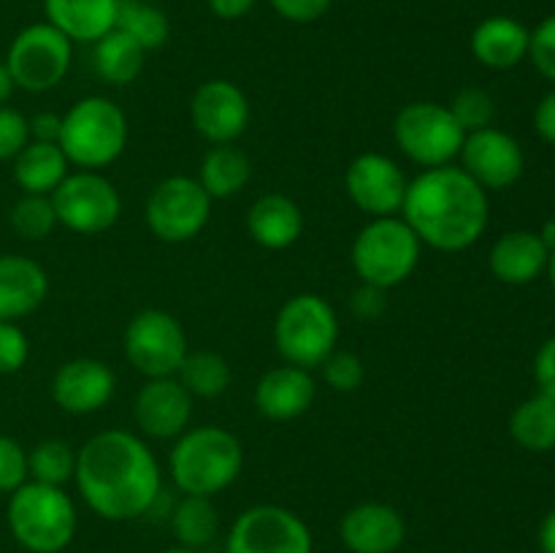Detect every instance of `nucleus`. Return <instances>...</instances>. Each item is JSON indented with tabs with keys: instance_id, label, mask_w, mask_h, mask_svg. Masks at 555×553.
<instances>
[{
	"instance_id": "4c0bfd02",
	"label": "nucleus",
	"mask_w": 555,
	"mask_h": 553,
	"mask_svg": "<svg viewBox=\"0 0 555 553\" xmlns=\"http://www.w3.org/2000/svg\"><path fill=\"white\" fill-rule=\"evenodd\" d=\"M30 141V123L22 112L0 106V163L14 160Z\"/></svg>"
},
{
	"instance_id": "393cba45",
	"label": "nucleus",
	"mask_w": 555,
	"mask_h": 553,
	"mask_svg": "<svg viewBox=\"0 0 555 553\" xmlns=\"http://www.w3.org/2000/svg\"><path fill=\"white\" fill-rule=\"evenodd\" d=\"M119 0H43L47 22L65 38L95 43L114 30Z\"/></svg>"
},
{
	"instance_id": "f8f14e48",
	"label": "nucleus",
	"mask_w": 555,
	"mask_h": 553,
	"mask_svg": "<svg viewBox=\"0 0 555 553\" xmlns=\"http://www.w3.org/2000/svg\"><path fill=\"white\" fill-rule=\"evenodd\" d=\"M49 198H52L60 226L81 233V236L108 231L122 211L119 190L101 171H81L79 168L76 173H68Z\"/></svg>"
},
{
	"instance_id": "8fccbe9b",
	"label": "nucleus",
	"mask_w": 555,
	"mask_h": 553,
	"mask_svg": "<svg viewBox=\"0 0 555 553\" xmlns=\"http://www.w3.org/2000/svg\"><path fill=\"white\" fill-rule=\"evenodd\" d=\"M537 233H540V239L545 242V247L553 253L555 249V220H547L545 226H542V231H537Z\"/></svg>"
},
{
	"instance_id": "dca6fc26",
	"label": "nucleus",
	"mask_w": 555,
	"mask_h": 553,
	"mask_svg": "<svg viewBox=\"0 0 555 553\" xmlns=\"http://www.w3.org/2000/svg\"><path fill=\"white\" fill-rule=\"evenodd\" d=\"M249 101L238 85L228 79H209L198 85L190 101V119L201 139L215 144H236L238 136L247 130Z\"/></svg>"
},
{
	"instance_id": "ea45409f",
	"label": "nucleus",
	"mask_w": 555,
	"mask_h": 553,
	"mask_svg": "<svg viewBox=\"0 0 555 553\" xmlns=\"http://www.w3.org/2000/svg\"><path fill=\"white\" fill-rule=\"evenodd\" d=\"M529 60L545 79L555 81V14L531 30Z\"/></svg>"
},
{
	"instance_id": "20e7f679",
	"label": "nucleus",
	"mask_w": 555,
	"mask_h": 553,
	"mask_svg": "<svg viewBox=\"0 0 555 553\" xmlns=\"http://www.w3.org/2000/svg\"><path fill=\"white\" fill-rule=\"evenodd\" d=\"M5 520L25 551L60 553L74 542L79 515L76 504L60 486L27 480L16 488L5 507Z\"/></svg>"
},
{
	"instance_id": "2f4dec72",
	"label": "nucleus",
	"mask_w": 555,
	"mask_h": 553,
	"mask_svg": "<svg viewBox=\"0 0 555 553\" xmlns=\"http://www.w3.org/2000/svg\"><path fill=\"white\" fill-rule=\"evenodd\" d=\"M217 529H220V515H217L211 499L182 493L171 513V531L179 545L198 551L215 540Z\"/></svg>"
},
{
	"instance_id": "a18cd8bd",
	"label": "nucleus",
	"mask_w": 555,
	"mask_h": 553,
	"mask_svg": "<svg viewBox=\"0 0 555 553\" xmlns=\"http://www.w3.org/2000/svg\"><path fill=\"white\" fill-rule=\"evenodd\" d=\"M30 123V139L33 141H54L57 144L60 139V125H63V117L54 112H41L36 114L33 119H27Z\"/></svg>"
},
{
	"instance_id": "864d4df0",
	"label": "nucleus",
	"mask_w": 555,
	"mask_h": 553,
	"mask_svg": "<svg viewBox=\"0 0 555 553\" xmlns=\"http://www.w3.org/2000/svg\"><path fill=\"white\" fill-rule=\"evenodd\" d=\"M152 3H155V0H152Z\"/></svg>"
},
{
	"instance_id": "de8ad7c7",
	"label": "nucleus",
	"mask_w": 555,
	"mask_h": 553,
	"mask_svg": "<svg viewBox=\"0 0 555 553\" xmlns=\"http://www.w3.org/2000/svg\"><path fill=\"white\" fill-rule=\"evenodd\" d=\"M540 548L542 553H555V507L545 515L540 526Z\"/></svg>"
},
{
	"instance_id": "79ce46f5",
	"label": "nucleus",
	"mask_w": 555,
	"mask_h": 553,
	"mask_svg": "<svg viewBox=\"0 0 555 553\" xmlns=\"http://www.w3.org/2000/svg\"><path fill=\"white\" fill-rule=\"evenodd\" d=\"M385 293L388 291H383V287L361 282L350 296L352 314H356L358 320H377L379 314L385 312V307H388V296H385Z\"/></svg>"
},
{
	"instance_id": "a211bd4d",
	"label": "nucleus",
	"mask_w": 555,
	"mask_h": 553,
	"mask_svg": "<svg viewBox=\"0 0 555 553\" xmlns=\"http://www.w3.org/2000/svg\"><path fill=\"white\" fill-rule=\"evenodd\" d=\"M117 377L98 358H70L54 372L52 399L68 415H92L112 401Z\"/></svg>"
},
{
	"instance_id": "72a5a7b5",
	"label": "nucleus",
	"mask_w": 555,
	"mask_h": 553,
	"mask_svg": "<svg viewBox=\"0 0 555 553\" xmlns=\"http://www.w3.org/2000/svg\"><path fill=\"white\" fill-rule=\"evenodd\" d=\"M57 215L49 195H22L11 209V228L25 242H43L57 228Z\"/></svg>"
},
{
	"instance_id": "09e8293b",
	"label": "nucleus",
	"mask_w": 555,
	"mask_h": 553,
	"mask_svg": "<svg viewBox=\"0 0 555 553\" xmlns=\"http://www.w3.org/2000/svg\"><path fill=\"white\" fill-rule=\"evenodd\" d=\"M16 90L14 85V76H11L9 65H5V60H0V106H5V101L11 98V92Z\"/></svg>"
},
{
	"instance_id": "bb28decb",
	"label": "nucleus",
	"mask_w": 555,
	"mask_h": 553,
	"mask_svg": "<svg viewBox=\"0 0 555 553\" xmlns=\"http://www.w3.org/2000/svg\"><path fill=\"white\" fill-rule=\"evenodd\" d=\"M253 179V163L236 144H215L201 160L198 182L211 201L242 193Z\"/></svg>"
},
{
	"instance_id": "423d86ee",
	"label": "nucleus",
	"mask_w": 555,
	"mask_h": 553,
	"mask_svg": "<svg viewBox=\"0 0 555 553\" xmlns=\"http://www.w3.org/2000/svg\"><path fill=\"white\" fill-rule=\"evenodd\" d=\"M421 249L423 242L404 217H372V222L358 231L350 260L358 280L390 291L410 280L421 263Z\"/></svg>"
},
{
	"instance_id": "4be33fe9",
	"label": "nucleus",
	"mask_w": 555,
	"mask_h": 553,
	"mask_svg": "<svg viewBox=\"0 0 555 553\" xmlns=\"http://www.w3.org/2000/svg\"><path fill=\"white\" fill-rule=\"evenodd\" d=\"M531 30L513 16H488L472 33V54L491 70H509L529 57Z\"/></svg>"
},
{
	"instance_id": "473e14b6",
	"label": "nucleus",
	"mask_w": 555,
	"mask_h": 553,
	"mask_svg": "<svg viewBox=\"0 0 555 553\" xmlns=\"http://www.w3.org/2000/svg\"><path fill=\"white\" fill-rule=\"evenodd\" d=\"M76 450L63 439H43L36 448L27 450V475L36 483L60 486L74 480Z\"/></svg>"
},
{
	"instance_id": "cd10ccee",
	"label": "nucleus",
	"mask_w": 555,
	"mask_h": 553,
	"mask_svg": "<svg viewBox=\"0 0 555 553\" xmlns=\"http://www.w3.org/2000/svg\"><path fill=\"white\" fill-rule=\"evenodd\" d=\"M146 52L125 33L112 30L92 43V65L95 74L112 87H128L141 76Z\"/></svg>"
},
{
	"instance_id": "c9c22d12",
	"label": "nucleus",
	"mask_w": 555,
	"mask_h": 553,
	"mask_svg": "<svg viewBox=\"0 0 555 553\" xmlns=\"http://www.w3.org/2000/svg\"><path fill=\"white\" fill-rule=\"evenodd\" d=\"M323 380L331 390H339V394H352L363 385V377H366V366H363L361 356H356L352 350H339L336 347L323 363Z\"/></svg>"
},
{
	"instance_id": "412c9836",
	"label": "nucleus",
	"mask_w": 555,
	"mask_h": 553,
	"mask_svg": "<svg viewBox=\"0 0 555 553\" xmlns=\"http://www.w3.org/2000/svg\"><path fill=\"white\" fill-rule=\"evenodd\" d=\"M49 293V276L38 260L0 255V320H20L36 312Z\"/></svg>"
},
{
	"instance_id": "4468645a",
	"label": "nucleus",
	"mask_w": 555,
	"mask_h": 553,
	"mask_svg": "<svg viewBox=\"0 0 555 553\" xmlns=\"http://www.w3.org/2000/svg\"><path fill=\"white\" fill-rule=\"evenodd\" d=\"M345 188L352 204L369 217H393L401 215L410 179L393 157L363 152L347 166Z\"/></svg>"
},
{
	"instance_id": "6e6552de",
	"label": "nucleus",
	"mask_w": 555,
	"mask_h": 553,
	"mask_svg": "<svg viewBox=\"0 0 555 553\" xmlns=\"http://www.w3.org/2000/svg\"><path fill=\"white\" fill-rule=\"evenodd\" d=\"M464 139L466 133L453 112L437 101L406 103L393 119L396 146L423 168L450 166L461 155Z\"/></svg>"
},
{
	"instance_id": "603ef678",
	"label": "nucleus",
	"mask_w": 555,
	"mask_h": 553,
	"mask_svg": "<svg viewBox=\"0 0 555 553\" xmlns=\"http://www.w3.org/2000/svg\"><path fill=\"white\" fill-rule=\"evenodd\" d=\"M163 553H198V551H193V548H168V551H163Z\"/></svg>"
},
{
	"instance_id": "a878e982",
	"label": "nucleus",
	"mask_w": 555,
	"mask_h": 553,
	"mask_svg": "<svg viewBox=\"0 0 555 553\" xmlns=\"http://www.w3.org/2000/svg\"><path fill=\"white\" fill-rule=\"evenodd\" d=\"M68 157L54 141H27L14 157V179L27 195H52L68 177Z\"/></svg>"
},
{
	"instance_id": "58836bf2",
	"label": "nucleus",
	"mask_w": 555,
	"mask_h": 553,
	"mask_svg": "<svg viewBox=\"0 0 555 553\" xmlns=\"http://www.w3.org/2000/svg\"><path fill=\"white\" fill-rule=\"evenodd\" d=\"M30 356L25 331L11 320H0V374L20 372Z\"/></svg>"
},
{
	"instance_id": "39448f33",
	"label": "nucleus",
	"mask_w": 555,
	"mask_h": 553,
	"mask_svg": "<svg viewBox=\"0 0 555 553\" xmlns=\"http://www.w3.org/2000/svg\"><path fill=\"white\" fill-rule=\"evenodd\" d=\"M57 144L70 166L101 171L128 146V117L108 98L87 95L63 114Z\"/></svg>"
},
{
	"instance_id": "2eb2a0df",
	"label": "nucleus",
	"mask_w": 555,
	"mask_h": 553,
	"mask_svg": "<svg viewBox=\"0 0 555 553\" xmlns=\"http://www.w3.org/2000/svg\"><path fill=\"white\" fill-rule=\"evenodd\" d=\"M461 168L482 190H507L524 177L526 155L515 136L499 128H482L466 133L461 146Z\"/></svg>"
},
{
	"instance_id": "9b49d317",
	"label": "nucleus",
	"mask_w": 555,
	"mask_h": 553,
	"mask_svg": "<svg viewBox=\"0 0 555 553\" xmlns=\"http://www.w3.org/2000/svg\"><path fill=\"white\" fill-rule=\"evenodd\" d=\"M144 220L160 242L184 244L209 226L211 198L198 179L177 173L155 184L146 198Z\"/></svg>"
},
{
	"instance_id": "1a4fd4ad",
	"label": "nucleus",
	"mask_w": 555,
	"mask_h": 553,
	"mask_svg": "<svg viewBox=\"0 0 555 553\" xmlns=\"http://www.w3.org/2000/svg\"><path fill=\"white\" fill-rule=\"evenodd\" d=\"M74 60V41L49 22H36L16 33L5 65L14 85L25 92H49L68 76Z\"/></svg>"
},
{
	"instance_id": "ddd939ff",
	"label": "nucleus",
	"mask_w": 555,
	"mask_h": 553,
	"mask_svg": "<svg viewBox=\"0 0 555 553\" xmlns=\"http://www.w3.org/2000/svg\"><path fill=\"white\" fill-rule=\"evenodd\" d=\"M225 553H312V531L282 504H255L233 520Z\"/></svg>"
},
{
	"instance_id": "49530a36",
	"label": "nucleus",
	"mask_w": 555,
	"mask_h": 553,
	"mask_svg": "<svg viewBox=\"0 0 555 553\" xmlns=\"http://www.w3.org/2000/svg\"><path fill=\"white\" fill-rule=\"evenodd\" d=\"M255 3H258V0H206L211 14H215L217 20H225V22L247 16L249 11L255 9Z\"/></svg>"
},
{
	"instance_id": "aec40b11",
	"label": "nucleus",
	"mask_w": 555,
	"mask_h": 553,
	"mask_svg": "<svg viewBox=\"0 0 555 553\" xmlns=\"http://www.w3.org/2000/svg\"><path fill=\"white\" fill-rule=\"evenodd\" d=\"M314 396H318V385H314L312 372L293 363L269 369L255 385V407L260 415L274 423L307 415L309 407L314 404Z\"/></svg>"
},
{
	"instance_id": "37998d69",
	"label": "nucleus",
	"mask_w": 555,
	"mask_h": 553,
	"mask_svg": "<svg viewBox=\"0 0 555 553\" xmlns=\"http://www.w3.org/2000/svg\"><path fill=\"white\" fill-rule=\"evenodd\" d=\"M534 380H537V394H545L555 399V336L542 342V347L534 356Z\"/></svg>"
},
{
	"instance_id": "c85d7f7f",
	"label": "nucleus",
	"mask_w": 555,
	"mask_h": 553,
	"mask_svg": "<svg viewBox=\"0 0 555 553\" xmlns=\"http://www.w3.org/2000/svg\"><path fill=\"white\" fill-rule=\"evenodd\" d=\"M509 434L515 442L531 453L555 450V399L545 394H534L520 401L509 415Z\"/></svg>"
},
{
	"instance_id": "c03bdc74",
	"label": "nucleus",
	"mask_w": 555,
	"mask_h": 553,
	"mask_svg": "<svg viewBox=\"0 0 555 553\" xmlns=\"http://www.w3.org/2000/svg\"><path fill=\"white\" fill-rule=\"evenodd\" d=\"M534 128L547 144L555 146V87L537 103L534 108Z\"/></svg>"
},
{
	"instance_id": "b1692460",
	"label": "nucleus",
	"mask_w": 555,
	"mask_h": 553,
	"mask_svg": "<svg viewBox=\"0 0 555 553\" xmlns=\"http://www.w3.org/2000/svg\"><path fill=\"white\" fill-rule=\"evenodd\" d=\"M247 233L266 249H287L301 239V206L285 193H266L249 206Z\"/></svg>"
},
{
	"instance_id": "c756f323",
	"label": "nucleus",
	"mask_w": 555,
	"mask_h": 553,
	"mask_svg": "<svg viewBox=\"0 0 555 553\" xmlns=\"http://www.w3.org/2000/svg\"><path fill=\"white\" fill-rule=\"evenodd\" d=\"M114 30L133 38L144 52H155L171 38V22L166 11L157 9L152 0H119Z\"/></svg>"
},
{
	"instance_id": "7ed1b4c3",
	"label": "nucleus",
	"mask_w": 555,
	"mask_h": 553,
	"mask_svg": "<svg viewBox=\"0 0 555 553\" xmlns=\"http://www.w3.org/2000/svg\"><path fill=\"white\" fill-rule=\"evenodd\" d=\"M244 466V448L222 426H198L179 434L168 455L173 486L190 497H217L236 483Z\"/></svg>"
},
{
	"instance_id": "9d476101",
	"label": "nucleus",
	"mask_w": 555,
	"mask_h": 553,
	"mask_svg": "<svg viewBox=\"0 0 555 553\" xmlns=\"http://www.w3.org/2000/svg\"><path fill=\"white\" fill-rule=\"evenodd\" d=\"M125 358L146 380L173 377L190 352L182 323L166 309H141L125 329Z\"/></svg>"
},
{
	"instance_id": "5701e85b",
	"label": "nucleus",
	"mask_w": 555,
	"mask_h": 553,
	"mask_svg": "<svg viewBox=\"0 0 555 553\" xmlns=\"http://www.w3.org/2000/svg\"><path fill=\"white\" fill-rule=\"evenodd\" d=\"M547 258H551V249L545 247L540 233L509 231L496 239L488 266L504 285H529L547 269Z\"/></svg>"
},
{
	"instance_id": "f704fd0d",
	"label": "nucleus",
	"mask_w": 555,
	"mask_h": 553,
	"mask_svg": "<svg viewBox=\"0 0 555 553\" xmlns=\"http://www.w3.org/2000/svg\"><path fill=\"white\" fill-rule=\"evenodd\" d=\"M448 108L453 112L455 123L464 128V133L491 128L493 117H496V103H493L491 92L480 90V87H464V90H459Z\"/></svg>"
},
{
	"instance_id": "f03ea898",
	"label": "nucleus",
	"mask_w": 555,
	"mask_h": 553,
	"mask_svg": "<svg viewBox=\"0 0 555 553\" xmlns=\"http://www.w3.org/2000/svg\"><path fill=\"white\" fill-rule=\"evenodd\" d=\"M401 217L423 244L439 253H461L480 242L491 217L488 190L461 166L423 168L406 188Z\"/></svg>"
},
{
	"instance_id": "e433bc0d",
	"label": "nucleus",
	"mask_w": 555,
	"mask_h": 553,
	"mask_svg": "<svg viewBox=\"0 0 555 553\" xmlns=\"http://www.w3.org/2000/svg\"><path fill=\"white\" fill-rule=\"evenodd\" d=\"M27 477V450L14 437L0 434V493H14Z\"/></svg>"
},
{
	"instance_id": "0eeeda50",
	"label": "nucleus",
	"mask_w": 555,
	"mask_h": 553,
	"mask_svg": "<svg viewBox=\"0 0 555 553\" xmlns=\"http://www.w3.org/2000/svg\"><path fill=\"white\" fill-rule=\"evenodd\" d=\"M339 318L328 298L318 293H298L282 304L274 320V345L285 363L301 369H320L336 350Z\"/></svg>"
},
{
	"instance_id": "7c9ffc66",
	"label": "nucleus",
	"mask_w": 555,
	"mask_h": 553,
	"mask_svg": "<svg viewBox=\"0 0 555 553\" xmlns=\"http://www.w3.org/2000/svg\"><path fill=\"white\" fill-rule=\"evenodd\" d=\"M179 383L184 385L190 396H198V399H217V396L225 394L231 388V363L220 356V352L211 350H195L188 352L179 366V372L173 374Z\"/></svg>"
},
{
	"instance_id": "a19ab883",
	"label": "nucleus",
	"mask_w": 555,
	"mask_h": 553,
	"mask_svg": "<svg viewBox=\"0 0 555 553\" xmlns=\"http://www.w3.org/2000/svg\"><path fill=\"white\" fill-rule=\"evenodd\" d=\"M269 3L282 20L296 22V25H309V22H318L320 16L328 14L334 0H269Z\"/></svg>"
},
{
	"instance_id": "6ab92c4d",
	"label": "nucleus",
	"mask_w": 555,
	"mask_h": 553,
	"mask_svg": "<svg viewBox=\"0 0 555 553\" xmlns=\"http://www.w3.org/2000/svg\"><path fill=\"white\" fill-rule=\"evenodd\" d=\"M339 537L350 553H396L406 540V520L385 502H361L341 515Z\"/></svg>"
},
{
	"instance_id": "f3484780",
	"label": "nucleus",
	"mask_w": 555,
	"mask_h": 553,
	"mask_svg": "<svg viewBox=\"0 0 555 553\" xmlns=\"http://www.w3.org/2000/svg\"><path fill=\"white\" fill-rule=\"evenodd\" d=\"M193 417V396L177 377L146 380L133 399V421L144 437L177 439Z\"/></svg>"
},
{
	"instance_id": "3c124183",
	"label": "nucleus",
	"mask_w": 555,
	"mask_h": 553,
	"mask_svg": "<svg viewBox=\"0 0 555 553\" xmlns=\"http://www.w3.org/2000/svg\"><path fill=\"white\" fill-rule=\"evenodd\" d=\"M547 276H551V282H553V287H555V249L551 253V258H547Z\"/></svg>"
},
{
	"instance_id": "f257e3e1",
	"label": "nucleus",
	"mask_w": 555,
	"mask_h": 553,
	"mask_svg": "<svg viewBox=\"0 0 555 553\" xmlns=\"http://www.w3.org/2000/svg\"><path fill=\"white\" fill-rule=\"evenodd\" d=\"M74 483L81 499L106 520H133L160 497V464L150 445L125 428H106L76 450Z\"/></svg>"
}]
</instances>
